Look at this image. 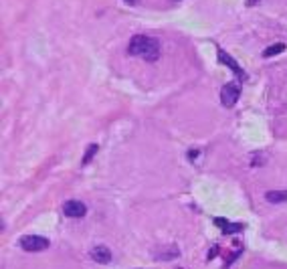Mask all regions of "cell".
Segmentation results:
<instances>
[{
  "label": "cell",
  "mask_w": 287,
  "mask_h": 269,
  "mask_svg": "<svg viewBox=\"0 0 287 269\" xmlns=\"http://www.w3.org/2000/svg\"><path fill=\"white\" fill-rule=\"evenodd\" d=\"M130 55L134 57H142L146 61H156L160 57V43L152 37H146V35H135L132 41H130Z\"/></svg>",
  "instance_id": "1"
},
{
  "label": "cell",
  "mask_w": 287,
  "mask_h": 269,
  "mask_svg": "<svg viewBox=\"0 0 287 269\" xmlns=\"http://www.w3.org/2000/svg\"><path fill=\"white\" fill-rule=\"evenodd\" d=\"M20 247L29 253H38V251H45L49 247V241L45 237H38V235H26L20 239Z\"/></svg>",
  "instance_id": "2"
},
{
  "label": "cell",
  "mask_w": 287,
  "mask_h": 269,
  "mask_svg": "<svg viewBox=\"0 0 287 269\" xmlns=\"http://www.w3.org/2000/svg\"><path fill=\"white\" fill-rule=\"evenodd\" d=\"M239 96H241V87L237 83H227L221 91V101L225 107H233L237 103Z\"/></svg>",
  "instance_id": "3"
},
{
  "label": "cell",
  "mask_w": 287,
  "mask_h": 269,
  "mask_svg": "<svg viewBox=\"0 0 287 269\" xmlns=\"http://www.w3.org/2000/svg\"><path fill=\"white\" fill-rule=\"evenodd\" d=\"M63 212L71 219H81V217H85L87 207L81 203V200H67V203L63 205Z\"/></svg>",
  "instance_id": "4"
},
{
  "label": "cell",
  "mask_w": 287,
  "mask_h": 269,
  "mask_svg": "<svg viewBox=\"0 0 287 269\" xmlns=\"http://www.w3.org/2000/svg\"><path fill=\"white\" fill-rule=\"evenodd\" d=\"M91 257H93L95 263L105 265V263L112 261V251H109L107 247H103V245H97V247L91 249Z\"/></svg>",
  "instance_id": "5"
},
{
  "label": "cell",
  "mask_w": 287,
  "mask_h": 269,
  "mask_svg": "<svg viewBox=\"0 0 287 269\" xmlns=\"http://www.w3.org/2000/svg\"><path fill=\"white\" fill-rule=\"evenodd\" d=\"M218 59H221V63H225L227 67H230V69H233V71L237 73V77H239V79H245V77H247V75L243 73V69H241V67L235 63V59L230 57V55H227V53H225L223 49H218Z\"/></svg>",
  "instance_id": "6"
},
{
  "label": "cell",
  "mask_w": 287,
  "mask_h": 269,
  "mask_svg": "<svg viewBox=\"0 0 287 269\" xmlns=\"http://www.w3.org/2000/svg\"><path fill=\"white\" fill-rule=\"evenodd\" d=\"M265 198L273 205H279V203H287V191H269L265 194Z\"/></svg>",
  "instance_id": "7"
},
{
  "label": "cell",
  "mask_w": 287,
  "mask_h": 269,
  "mask_svg": "<svg viewBox=\"0 0 287 269\" xmlns=\"http://www.w3.org/2000/svg\"><path fill=\"white\" fill-rule=\"evenodd\" d=\"M285 51V45L283 43H275V45H271L263 51V57H273V55H279V53Z\"/></svg>",
  "instance_id": "8"
},
{
  "label": "cell",
  "mask_w": 287,
  "mask_h": 269,
  "mask_svg": "<svg viewBox=\"0 0 287 269\" xmlns=\"http://www.w3.org/2000/svg\"><path fill=\"white\" fill-rule=\"evenodd\" d=\"M97 150H99V146H97V144H91V146L87 148V152L83 154V160H81V164H83V166L89 164V162H91V158H93L95 154H97Z\"/></svg>",
  "instance_id": "9"
},
{
  "label": "cell",
  "mask_w": 287,
  "mask_h": 269,
  "mask_svg": "<svg viewBox=\"0 0 287 269\" xmlns=\"http://www.w3.org/2000/svg\"><path fill=\"white\" fill-rule=\"evenodd\" d=\"M239 231H243V225H227L223 229V233H239Z\"/></svg>",
  "instance_id": "10"
},
{
  "label": "cell",
  "mask_w": 287,
  "mask_h": 269,
  "mask_svg": "<svg viewBox=\"0 0 287 269\" xmlns=\"http://www.w3.org/2000/svg\"><path fill=\"white\" fill-rule=\"evenodd\" d=\"M214 225H216V227H221V229H225V227L229 225V221H225V219H214Z\"/></svg>",
  "instance_id": "11"
},
{
  "label": "cell",
  "mask_w": 287,
  "mask_h": 269,
  "mask_svg": "<svg viewBox=\"0 0 287 269\" xmlns=\"http://www.w3.org/2000/svg\"><path fill=\"white\" fill-rule=\"evenodd\" d=\"M188 156H190V160H196V156H198V152H196V150H190V154H188Z\"/></svg>",
  "instance_id": "12"
},
{
  "label": "cell",
  "mask_w": 287,
  "mask_h": 269,
  "mask_svg": "<svg viewBox=\"0 0 287 269\" xmlns=\"http://www.w3.org/2000/svg\"><path fill=\"white\" fill-rule=\"evenodd\" d=\"M218 253V247H214V249H210V255H209V259H212L214 257V255Z\"/></svg>",
  "instance_id": "13"
},
{
  "label": "cell",
  "mask_w": 287,
  "mask_h": 269,
  "mask_svg": "<svg viewBox=\"0 0 287 269\" xmlns=\"http://www.w3.org/2000/svg\"><path fill=\"white\" fill-rule=\"evenodd\" d=\"M124 2H126V4H130V6H134V4H138L140 0H124Z\"/></svg>",
  "instance_id": "14"
},
{
  "label": "cell",
  "mask_w": 287,
  "mask_h": 269,
  "mask_svg": "<svg viewBox=\"0 0 287 269\" xmlns=\"http://www.w3.org/2000/svg\"><path fill=\"white\" fill-rule=\"evenodd\" d=\"M257 2V0H249V4H255Z\"/></svg>",
  "instance_id": "15"
}]
</instances>
